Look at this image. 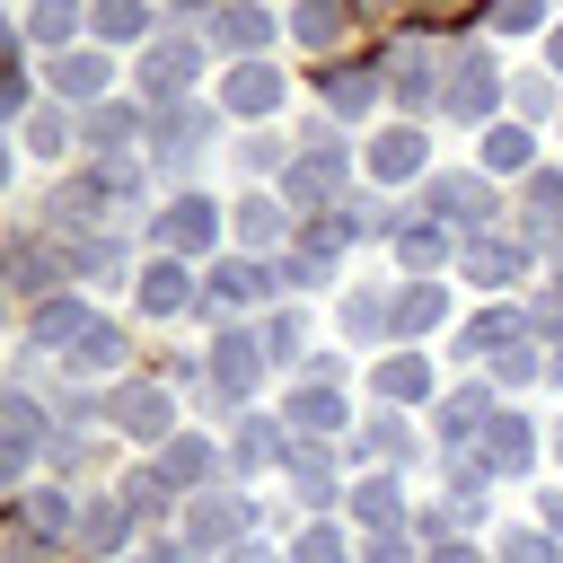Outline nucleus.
<instances>
[{
    "label": "nucleus",
    "mask_w": 563,
    "mask_h": 563,
    "mask_svg": "<svg viewBox=\"0 0 563 563\" xmlns=\"http://www.w3.org/2000/svg\"><path fill=\"white\" fill-rule=\"evenodd\" d=\"M396 255H405L413 273H431V264L449 255V229H431V220H405V229H396Z\"/></svg>",
    "instance_id": "e433bc0d"
},
{
    "label": "nucleus",
    "mask_w": 563,
    "mask_h": 563,
    "mask_svg": "<svg viewBox=\"0 0 563 563\" xmlns=\"http://www.w3.org/2000/svg\"><path fill=\"white\" fill-rule=\"evenodd\" d=\"M62 361H70V369H123V325H106V317H97Z\"/></svg>",
    "instance_id": "473e14b6"
},
{
    "label": "nucleus",
    "mask_w": 563,
    "mask_h": 563,
    "mask_svg": "<svg viewBox=\"0 0 563 563\" xmlns=\"http://www.w3.org/2000/svg\"><path fill=\"white\" fill-rule=\"evenodd\" d=\"M343 26H352V0H299V9H290V35H299V44H334Z\"/></svg>",
    "instance_id": "c756f323"
},
{
    "label": "nucleus",
    "mask_w": 563,
    "mask_h": 563,
    "mask_svg": "<svg viewBox=\"0 0 563 563\" xmlns=\"http://www.w3.org/2000/svg\"><path fill=\"white\" fill-rule=\"evenodd\" d=\"M123 528H132V501H123V493H114V501H88V519H79V554H88V563H114Z\"/></svg>",
    "instance_id": "6ab92c4d"
},
{
    "label": "nucleus",
    "mask_w": 563,
    "mask_h": 563,
    "mask_svg": "<svg viewBox=\"0 0 563 563\" xmlns=\"http://www.w3.org/2000/svg\"><path fill=\"white\" fill-rule=\"evenodd\" d=\"M510 97H519V114H545V106H554V79H519Z\"/></svg>",
    "instance_id": "de8ad7c7"
},
{
    "label": "nucleus",
    "mask_w": 563,
    "mask_h": 563,
    "mask_svg": "<svg viewBox=\"0 0 563 563\" xmlns=\"http://www.w3.org/2000/svg\"><path fill=\"white\" fill-rule=\"evenodd\" d=\"M449 9H457V0H449Z\"/></svg>",
    "instance_id": "bf43d9fd"
},
{
    "label": "nucleus",
    "mask_w": 563,
    "mask_h": 563,
    "mask_svg": "<svg viewBox=\"0 0 563 563\" xmlns=\"http://www.w3.org/2000/svg\"><path fill=\"white\" fill-rule=\"evenodd\" d=\"M246 528H255V510L229 501V493H202V501L185 510V545H194V554H211V545L229 554V545H246Z\"/></svg>",
    "instance_id": "1a4fd4ad"
},
{
    "label": "nucleus",
    "mask_w": 563,
    "mask_h": 563,
    "mask_svg": "<svg viewBox=\"0 0 563 563\" xmlns=\"http://www.w3.org/2000/svg\"><path fill=\"white\" fill-rule=\"evenodd\" d=\"M413 211H440L449 229H475V238H484V220H493L501 202H493V185H484V167H475V176H431Z\"/></svg>",
    "instance_id": "423d86ee"
},
{
    "label": "nucleus",
    "mask_w": 563,
    "mask_h": 563,
    "mask_svg": "<svg viewBox=\"0 0 563 563\" xmlns=\"http://www.w3.org/2000/svg\"><path fill=\"white\" fill-rule=\"evenodd\" d=\"M290 563H352V545L317 519V528H299V545H290Z\"/></svg>",
    "instance_id": "79ce46f5"
},
{
    "label": "nucleus",
    "mask_w": 563,
    "mask_h": 563,
    "mask_svg": "<svg viewBox=\"0 0 563 563\" xmlns=\"http://www.w3.org/2000/svg\"><path fill=\"white\" fill-rule=\"evenodd\" d=\"M79 519H88V501L62 493V484H35V493L18 501V528H35V537H79Z\"/></svg>",
    "instance_id": "4468645a"
},
{
    "label": "nucleus",
    "mask_w": 563,
    "mask_h": 563,
    "mask_svg": "<svg viewBox=\"0 0 563 563\" xmlns=\"http://www.w3.org/2000/svg\"><path fill=\"white\" fill-rule=\"evenodd\" d=\"M220 563H273V554H264V545H229Z\"/></svg>",
    "instance_id": "5fc2aeb1"
},
{
    "label": "nucleus",
    "mask_w": 563,
    "mask_h": 563,
    "mask_svg": "<svg viewBox=\"0 0 563 563\" xmlns=\"http://www.w3.org/2000/svg\"><path fill=\"white\" fill-rule=\"evenodd\" d=\"M493 97H501V79H493V53H457V62H449V88H440V114H457V123H484V114H493Z\"/></svg>",
    "instance_id": "6e6552de"
},
{
    "label": "nucleus",
    "mask_w": 563,
    "mask_h": 563,
    "mask_svg": "<svg viewBox=\"0 0 563 563\" xmlns=\"http://www.w3.org/2000/svg\"><path fill=\"white\" fill-rule=\"evenodd\" d=\"M519 343H528V334H519V317H501V308H493V317H475V325L457 334V352H466V361H501V352H519Z\"/></svg>",
    "instance_id": "a878e982"
},
{
    "label": "nucleus",
    "mask_w": 563,
    "mask_h": 563,
    "mask_svg": "<svg viewBox=\"0 0 563 563\" xmlns=\"http://www.w3.org/2000/svg\"><path fill=\"white\" fill-rule=\"evenodd\" d=\"M422 563H484V554H475V545H431Z\"/></svg>",
    "instance_id": "3c124183"
},
{
    "label": "nucleus",
    "mask_w": 563,
    "mask_h": 563,
    "mask_svg": "<svg viewBox=\"0 0 563 563\" xmlns=\"http://www.w3.org/2000/svg\"><path fill=\"white\" fill-rule=\"evenodd\" d=\"M475 466H484V475H528V466H537V431H528V413H493L484 440H475Z\"/></svg>",
    "instance_id": "9b49d317"
},
{
    "label": "nucleus",
    "mask_w": 563,
    "mask_h": 563,
    "mask_svg": "<svg viewBox=\"0 0 563 563\" xmlns=\"http://www.w3.org/2000/svg\"><path fill=\"white\" fill-rule=\"evenodd\" d=\"M53 97H62V106H70V97L97 106V97H106V53H53Z\"/></svg>",
    "instance_id": "412c9836"
},
{
    "label": "nucleus",
    "mask_w": 563,
    "mask_h": 563,
    "mask_svg": "<svg viewBox=\"0 0 563 563\" xmlns=\"http://www.w3.org/2000/svg\"><path fill=\"white\" fill-rule=\"evenodd\" d=\"M545 537L563 545V493H545Z\"/></svg>",
    "instance_id": "864d4df0"
},
{
    "label": "nucleus",
    "mask_w": 563,
    "mask_h": 563,
    "mask_svg": "<svg viewBox=\"0 0 563 563\" xmlns=\"http://www.w3.org/2000/svg\"><path fill=\"white\" fill-rule=\"evenodd\" d=\"M431 325H449V290L440 282H413L396 299V334H431Z\"/></svg>",
    "instance_id": "c85d7f7f"
},
{
    "label": "nucleus",
    "mask_w": 563,
    "mask_h": 563,
    "mask_svg": "<svg viewBox=\"0 0 563 563\" xmlns=\"http://www.w3.org/2000/svg\"><path fill=\"white\" fill-rule=\"evenodd\" d=\"M9 563H44V537L35 528H9Z\"/></svg>",
    "instance_id": "8fccbe9b"
},
{
    "label": "nucleus",
    "mask_w": 563,
    "mask_h": 563,
    "mask_svg": "<svg viewBox=\"0 0 563 563\" xmlns=\"http://www.w3.org/2000/svg\"><path fill=\"white\" fill-rule=\"evenodd\" d=\"M211 238H220V202H202V194H176L150 220V246L158 255H211Z\"/></svg>",
    "instance_id": "39448f33"
},
{
    "label": "nucleus",
    "mask_w": 563,
    "mask_h": 563,
    "mask_svg": "<svg viewBox=\"0 0 563 563\" xmlns=\"http://www.w3.org/2000/svg\"><path fill=\"white\" fill-rule=\"evenodd\" d=\"M378 70H387V97H396V106H440V88H449V79H440V44L422 35V18L387 44Z\"/></svg>",
    "instance_id": "f03ea898"
},
{
    "label": "nucleus",
    "mask_w": 563,
    "mask_h": 563,
    "mask_svg": "<svg viewBox=\"0 0 563 563\" xmlns=\"http://www.w3.org/2000/svg\"><path fill=\"white\" fill-rule=\"evenodd\" d=\"M264 352L290 361V352H299V317H273V325H264Z\"/></svg>",
    "instance_id": "49530a36"
},
{
    "label": "nucleus",
    "mask_w": 563,
    "mask_h": 563,
    "mask_svg": "<svg viewBox=\"0 0 563 563\" xmlns=\"http://www.w3.org/2000/svg\"><path fill=\"white\" fill-rule=\"evenodd\" d=\"M220 106H229V114H273V106H282V70H273V62H238V70L220 79Z\"/></svg>",
    "instance_id": "2eb2a0df"
},
{
    "label": "nucleus",
    "mask_w": 563,
    "mask_h": 563,
    "mask_svg": "<svg viewBox=\"0 0 563 563\" xmlns=\"http://www.w3.org/2000/svg\"><path fill=\"white\" fill-rule=\"evenodd\" d=\"M554 220H563V167H537L528 176V246H545Z\"/></svg>",
    "instance_id": "bb28decb"
},
{
    "label": "nucleus",
    "mask_w": 563,
    "mask_h": 563,
    "mask_svg": "<svg viewBox=\"0 0 563 563\" xmlns=\"http://www.w3.org/2000/svg\"><path fill=\"white\" fill-rule=\"evenodd\" d=\"M273 238H299V229H290V211H282V202H264V194H255V202H238V246H273Z\"/></svg>",
    "instance_id": "2f4dec72"
},
{
    "label": "nucleus",
    "mask_w": 563,
    "mask_h": 563,
    "mask_svg": "<svg viewBox=\"0 0 563 563\" xmlns=\"http://www.w3.org/2000/svg\"><path fill=\"white\" fill-rule=\"evenodd\" d=\"M501 563H554V537L545 528H510L501 537Z\"/></svg>",
    "instance_id": "37998d69"
},
{
    "label": "nucleus",
    "mask_w": 563,
    "mask_h": 563,
    "mask_svg": "<svg viewBox=\"0 0 563 563\" xmlns=\"http://www.w3.org/2000/svg\"><path fill=\"white\" fill-rule=\"evenodd\" d=\"M352 510H361L369 528H396V484H361V493H352Z\"/></svg>",
    "instance_id": "c03bdc74"
},
{
    "label": "nucleus",
    "mask_w": 563,
    "mask_h": 563,
    "mask_svg": "<svg viewBox=\"0 0 563 563\" xmlns=\"http://www.w3.org/2000/svg\"><path fill=\"white\" fill-rule=\"evenodd\" d=\"M150 132H158L150 167H158V176H185V167L202 158V141H211V114H202V106H167V114H150Z\"/></svg>",
    "instance_id": "0eeeda50"
},
{
    "label": "nucleus",
    "mask_w": 563,
    "mask_h": 563,
    "mask_svg": "<svg viewBox=\"0 0 563 563\" xmlns=\"http://www.w3.org/2000/svg\"><path fill=\"white\" fill-rule=\"evenodd\" d=\"M194 70H202V53H194L185 35H158V44L141 53V106H150V114H167V106H185V88H194Z\"/></svg>",
    "instance_id": "20e7f679"
},
{
    "label": "nucleus",
    "mask_w": 563,
    "mask_h": 563,
    "mask_svg": "<svg viewBox=\"0 0 563 563\" xmlns=\"http://www.w3.org/2000/svg\"><path fill=\"white\" fill-rule=\"evenodd\" d=\"M167 9H202V0H167Z\"/></svg>",
    "instance_id": "4d7b16f0"
},
{
    "label": "nucleus",
    "mask_w": 563,
    "mask_h": 563,
    "mask_svg": "<svg viewBox=\"0 0 563 563\" xmlns=\"http://www.w3.org/2000/svg\"><path fill=\"white\" fill-rule=\"evenodd\" d=\"M18 132H26V150H35V158H62V150H70V114H62V106H35Z\"/></svg>",
    "instance_id": "c9c22d12"
},
{
    "label": "nucleus",
    "mask_w": 563,
    "mask_h": 563,
    "mask_svg": "<svg viewBox=\"0 0 563 563\" xmlns=\"http://www.w3.org/2000/svg\"><path fill=\"white\" fill-rule=\"evenodd\" d=\"M211 466H220L211 440H167V449H158V475H167V484H202Z\"/></svg>",
    "instance_id": "f704fd0d"
},
{
    "label": "nucleus",
    "mask_w": 563,
    "mask_h": 563,
    "mask_svg": "<svg viewBox=\"0 0 563 563\" xmlns=\"http://www.w3.org/2000/svg\"><path fill=\"white\" fill-rule=\"evenodd\" d=\"M545 53H554V70H563V26H554V35H545Z\"/></svg>",
    "instance_id": "6e6d98bb"
},
{
    "label": "nucleus",
    "mask_w": 563,
    "mask_h": 563,
    "mask_svg": "<svg viewBox=\"0 0 563 563\" xmlns=\"http://www.w3.org/2000/svg\"><path fill=\"white\" fill-rule=\"evenodd\" d=\"M387 325H396V308H387L378 290H361V299H343V334H361V343H378Z\"/></svg>",
    "instance_id": "58836bf2"
},
{
    "label": "nucleus",
    "mask_w": 563,
    "mask_h": 563,
    "mask_svg": "<svg viewBox=\"0 0 563 563\" xmlns=\"http://www.w3.org/2000/svg\"><path fill=\"white\" fill-rule=\"evenodd\" d=\"M493 26L501 35H528V26H545V0H493Z\"/></svg>",
    "instance_id": "a18cd8bd"
},
{
    "label": "nucleus",
    "mask_w": 563,
    "mask_h": 563,
    "mask_svg": "<svg viewBox=\"0 0 563 563\" xmlns=\"http://www.w3.org/2000/svg\"><path fill=\"white\" fill-rule=\"evenodd\" d=\"M150 114H132V106H88V123H79V141L97 150V158H123V141L141 132Z\"/></svg>",
    "instance_id": "4be33fe9"
},
{
    "label": "nucleus",
    "mask_w": 563,
    "mask_h": 563,
    "mask_svg": "<svg viewBox=\"0 0 563 563\" xmlns=\"http://www.w3.org/2000/svg\"><path fill=\"white\" fill-rule=\"evenodd\" d=\"M484 422H493V396H484V387H457V396L440 405V440H449V449L484 440Z\"/></svg>",
    "instance_id": "393cba45"
},
{
    "label": "nucleus",
    "mask_w": 563,
    "mask_h": 563,
    "mask_svg": "<svg viewBox=\"0 0 563 563\" xmlns=\"http://www.w3.org/2000/svg\"><path fill=\"white\" fill-rule=\"evenodd\" d=\"M378 97H387L378 62H334V70H325V106H334V114H369Z\"/></svg>",
    "instance_id": "f3484780"
},
{
    "label": "nucleus",
    "mask_w": 563,
    "mask_h": 563,
    "mask_svg": "<svg viewBox=\"0 0 563 563\" xmlns=\"http://www.w3.org/2000/svg\"><path fill=\"white\" fill-rule=\"evenodd\" d=\"M378 396H431V361H413V352H396V361H378Z\"/></svg>",
    "instance_id": "4c0bfd02"
},
{
    "label": "nucleus",
    "mask_w": 563,
    "mask_h": 563,
    "mask_svg": "<svg viewBox=\"0 0 563 563\" xmlns=\"http://www.w3.org/2000/svg\"><path fill=\"white\" fill-rule=\"evenodd\" d=\"M106 413H114V431H132V440H167V422H176V405H167L158 378H123Z\"/></svg>",
    "instance_id": "9d476101"
},
{
    "label": "nucleus",
    "mask_w": 563,
    "mask_h": 563,
    "mask_svg": "<svg viewBox=\"0 0 563 563\" xmlns=\"http://www.w3.org/2000/svg\"><path fill=\"white\" fill-rule=\"evenodd\" d=\"M528 264V238H466V282L475 290H510Z\"/></svg>",
    "instance_id": "f8f14e48"
},
{
    "label": "nucleus",
    "mask_w": 563,
    "mask_h": 563,
    "mask_svg": "<svg viewBox=\"0 0 563 563\" xmlns=\"http://www.w3.org/2000/svg\"><path fill=\"white\" fill-rule=\"evenodd\" d=\"M264 361H273V352H264L255 334H238V325H229V334L211 343V378H202V405H220V413H229V405H246V387L264 378Z\"/></svg>",
    "instance_id": "7ed1b4c3"
},
{
    "label": "nucleus",
    "mask_w": 563,
    "mask_h": 563,
    "mask_svg": "<svg viewBox=\"0 0 563 563\" xmlns=\"http://www.w3.org/2000/svg\"><path fill=\"white\" fill-rule=\"evenodd\" d=\"M264 35H273V9H264V0H229V9L211 18V44H229V53H255Z\"/></svg>",
    "instance_id": "aec40b11"
},
{
    "label": "nucleus",
    "mask_w": 563,
    "mask_h": 563,
    "mask_svg": "<svg viewBox=\"0 0 563 563\" xmlns=\"http://www.w3.org/2000/svg\"><path fill=\"white\" fill-rule=\"evenodd\" d=\"M79 9H88V0H35L18 35H26V44H53V53H70V26H79Z\"/></svg>",
    "instance_id": "cd10ccee"
},
{
    "label": "nucleus",
    "mask_w": 563,
    "mask_h": 563,
    "mask_svg": "<svg viewBox=\"0 0 563 563\" xmlns=\"http://www.w3.org/2000/svg\"><path fill=\"white\" fill-rule=\"evenodd\" d=\"M554 449H563V440H554Z\"/></svg>",
    "instance_id": "13d9d810"
},
{
    "label": "nucleus",
    "mask_w": 563,
    "mask_h": 563,
    "mask_svg": "<svg viewBox=\"0 0 563 563\" xmlns=\"http://www.w3.org/2000/svg\"><path fill=\"white\" fill-rule=\"evenodd\" d=\"M194 299H202V290L185 282L176 255H150V264H141V317H176V308H194Z\"/></svg>",
    "instance_id": "dca6fc26"
},
{
    "label": "nucleus",
    "mask_w": 563,
    "mask_h": 563,
    "mask_svg": "<svg viewBox=\"0 0 563 563\" xmlns=\"http://www.w3.org/2000/svg\"><path fill=\"white\" fill-rule=\"evenodd\" d=\"M361 563H405V545H396V537H378V545H369Z\"/></svg>",
    "instance_id": "603ef678"
},
{
    "label": "nucleus",
    "mask_w": 563,
    "mask_h": 563,
    "mask_svg": "<svg viewBox=\"0 0 563 563\" xmlns=\"http://www.w3.org/2000/svg\"><path fill=\"white\" fill-rule=\"evenodd\" d=\"M229 449H238V466H273V457H282L290 440H282V431H273L264 413H238V440H229Z\"/></svg>",
    "instance_id": "72a5a7b5"
},
{
    "label": "nucleus",
    "mask_w": 563,
    "mask_h": 563,
    "mask_svg": "<svg viewBox=\"0 0 563 563\" xmlns=\"http://www.w3.org/2000/svg\"><path fill=\"white\" fill-rule=\"evenodd\" d=\"M123 501H132V519H158V510H167V475H158V466H132V475H123Z\"/></svg>",
    "instance_id": "ea45409f"
},
{
    "label": "nucleus",
    "mask_w": 563,
    "mask_h": 563,
    "mask_svg": "<svg viewBox=\"0 0 563 563\" xmlns=\"http://www.w3.org/2000/svg\"><path fill=\"white\" fill-rule=\"evenodd\" d=\"M343 176H352V150H343L334 132H317V141L282 167V202H290V211H325V202L343 194ZM334 211H343V202H334Z\"/></svg>",
    "instance_id": "f257e3e1"
},
{
    "label": "nucleus",
    "mask_w": 563,
    "mask_h": 563,
    "mask_svg": "<svg viewBox=\"0 0 563 563\" xmlns=\"http://www.w3.org/2000/svg\"><path fill=\"white\" fill-rule=\"evenodd\" d=\"M238 167H246V176H264V167H273V132H255V141H238Z\"/></svg>",
    "instance_id": "09e8293b"
},
{
    "label": "nucleus",
    "mask_w": 563,
    "mask_h": 563,
    "mask_svg": "<svg viewBox=\"0 0 563 563\" xmlns=\"http://www.w3.org/2000/svg\"><path fill=\"white\" fill-rule=\"evenodd\" d=\"M369 176H387V185H396V176H422V132H413V123L378 132V141H369Z\"/></svg>",
    "instance_id": "5701e85b"
},
{
    "label": "nucleus",
    "mask_w": 563,
    "mask_h": 563,
    "mask_svg": "<svg viewBox=\"0 0 563 563\" xmlns=\"http://www.w3.org/2000/svg\"><path fill=\"white\" fill-rule=\"evenodd\" d=\"M493 167H501V176H510V167H528V132H519V123L484 132V176H493Z\"/></svg>",
    "instance_id": "a19ab883"
},
{
    "label": "nucleus",
    "mask_w": 563,
    "mask_h": 563,
    "mask_svg": "<svg viewBox=\"0 0 563 563\" xmlns=\"http://www.w3.org/2000/svg\"><path fill=\"white\" fill-rule=\"evenodd\" d=\"M88 26H97L106 44H132V35H150L158 18H150V0H97V9H88Z\"/></svg>",
    "instance_id": "7c9ffc66"
},
{
    "label": "nucleus",
    "mask_w": 563,
    "mask_h": 563,
    "mask_svg": "<svg viewBox=\"0 0 563 563\" xmlns=\"http://www.w3.org/2000/svg\"><path fill=\"white\" fill-rule=\"evenodd\" d=\"M264 290H273V264H246V255H238V264H211V282H202L194 308H211V299H220V308H246V299H264Z\"/></svg>",
    "instance_id": "a211bd4d"
},
{
    "label": "nucleus",
    "mask_w": 563,
    "mask_h": 563,
    "mask_svg": "<svg viewBox=\"0 0 563 563\" xmlns=\"http://www.w3.org/2000/svg\"><path fill=\"white\" fill-rule=\"evenodd\" d=\"M282 422H299V440H325V431L343 422V396H334V387H290Z\"/></svg>",
    "instance_id": "b1692460"
},
{
    "label": "nucleus",
    "mask_w": 563,
    "mask_h": 563,
    "mask_svg": "<svg viewBox=\"0 0 563 563\" xmlns=\"http://www.w3.org/2000/svg\"><path fill=\"white\" fill-rule=\"evenodd\" d=\"M88 325H97V308H79V299H44V308L26 317V352H70Z\"/></svg>",
    "instance_id": "ddd939ff"
}]
</instances>
